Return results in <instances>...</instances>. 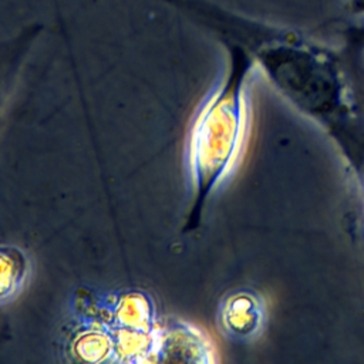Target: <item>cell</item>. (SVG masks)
I'll list each match as a JSON object with an SVG mask.
<instances>
[{
    "mask_svg": "<svg viewBox=\"0 0 364 364\" xmlns=\"http://www.w3.org/2000/svg\"><path fill=\"white\" fill-rule=\"evenodd\" d=\"M222 44L243 48L270 87L334 142L357 172L364 165V68L350 41L246 16L212 0H165Z\"/></svg>",
    "mask_w": 364,
    "mask_h": 364,
    "instance_id": "obj_1",
    "label": "cell"
},
{
    "mask_svg": "<svg viewBox=\"0 0 364 364\" xmlns=\"http://www.w3.org/2000/svg\"><path fill=\"white\" fill-rule=\"evenodd\" d=\"M228 65L198 105L186 138L189 209L182 232L196 230L209 199L236 169L249 134V80L256 70L250 55L235 44H222Z\"/></svg>",
    "mask_w": 364,
    "mask_h": 364,
    "instance_id": "obj_2",
    "label": "cell"
},
{
    "mask_svg": "<svg viewBox=\"0 0 364 364\" xmlns=\"http://www.w3.org/2000/svg\"><path fill=\"white\" fill-rule=\"evenodd\" d=\"M109 327L115 363H152L159 320L152 297L142 290H122L95 303H87Z\"/></svg>",
    "mask_w": 364,
    "mask_h": 364,
    "instance_id": "obj_3",
    "label": "cell"
},
{
    "mask_svg": "<svg viewBox=\"0 0 364 364\" xmlns=\"http://www.w3.org/2000/svg\"><path fill=\"white\" fill-rule=\"evenodd\" d=\"M215 361L216 350L205 330L175 316L159 321L152 363L212 364Z\"/></svg>",
    "mask_w": 364,
    "mask_h": 364,
    "instance_id": "obj_4",
    "label": "cell"
},
{
    "mask_svg": "<svg viewBox=\"0 0 364 364\" xmlns=\"http://www.w3.org/2000/svg\"><path fill=\"white\" fill-rule=\"evenodd\" d=\"M65 351L74 361L115 363L111 330L87 306L78 311V318L67 338Z\"/></svg>",
    "mask_w": 364,
    "mask_h": 364,
    "instance_id": "obj_5",
    "label": "cell"
},
{
    "mask_svg": "<svg viewBox=\"0 0 364 364\" xmlns=\"http://www.w3.org/2000/svg\"><path fill=\"white\" fill-rule=\"evenodd\" d=\"M264 321L262 297L249 290L237 289L223 296L218 307V324L228 337L246 341L257 336Z\"/></svg>",
    "mask_w": 364,
    "mask_h": 364,
    "instance_id": "obj_6",
    "label": "cell"
},
{
    "mask_svg": "<svg viewBox=\"0 0 364 364\" xmlns=\"http://www.w3.org/2000/svg\"><path fill=\"white\" fill-rule=\"evenodd\" d=\"M43 31L40 23L24 26L17 33L0 40V117L14 88L18 73Z\"/></svg>",
    "mask_w": 364,
    "mask_h": 364,
    "instance_id": "obj_7",
    "label": "cell"
},
{
    "mask_svg": "<svg viewBox=\"0 0 364 364\" xmlns=\"http://www.w3.org/2000/svg\"><path fill=\"white\" fill-rule=\"evenodd\" d=\"M28 274L30 259L27 253L14 245H0V304L18 296Z\"/></svg>",
    "mask_w": 364,
    "mask_h": 364,
    "instance_id": "obj_8",
    "label": "cell"
},
{
    "mask_svg": "<svg viewBox=\"0 0 364 364\" xmlns=\"http://www.w3.org/2000/svg\"><path fill=\"white\" fill-rule=\"evenodd\" d=\"M347 9L353 16L364 18V0H347Z\"/></svg>",
    "mask_w": 364,
    "mask_h": 364,
    "instance_id": "obj_9",
    "label": "cell"
},
{
    "mask_svg": "<svg viewBox=\"0 0 364 364\" xmlns=\"http://www.w3.org/2000/svg\"><path fill=\"white\" fill-rule=\"evenodd\" d=\"M355 178L358 179V183H360L361 191H363V193H364V166L355 173Z\"/></svg>",
    "mask_w": 364,
    "mask_h": 364,
    "instance_id": "obj_10",
    "label": "cell"
}]
</instances>
